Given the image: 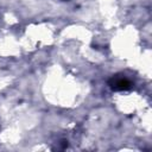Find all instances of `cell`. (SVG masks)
I'll return each mask as SVG.
<instances>
[{"instance_id": "cell-1", "label": "cell", "mask_w": 152, "mask_h": 152, "mask_svg": "<svg viewBox=\"0 0 152 152\" xmlns=\"http://www.w3.org/2000/svg\"><path fill=\"white\" fill-rule=\"evenodd\" d=\"M108 86L113 89V90H116V91H120V90H128L131 87H132V82L125 77V76H121V75H113L109 80H108Z\"/></svg>"}]
</instances>
